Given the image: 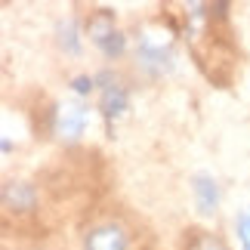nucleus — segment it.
Listing matches in <instances>:
<instances>
[{
    "instance_id": "obj_1",
    "label": "nucleus",
    "mask_w": 250,
    "mask_h": 250,
    "mask_svg": "<svg viewBox=\"0 0 250 250\" xmlns=\"http://www.w3.org/2000/svg\"><path fill=\"white\" fill-rule=\"evenodd\" d=\"M83 250H127V235L121 226L114 223H102L86 232L83 238Z\"/></svg>"
},
{
    "instance_id": "obj_2",
    "label": "nucleus",
    "mask_w": 250,
    "mask_h": 250,
    "mask_svg": "<svg viewBox=\"0 0 250 250\" xmlns=\"http://www.w3.org/2000/svg\"><path fill=\"white\" fill-rule=\"evenodd\" d=\"M56 133H59L62 139H68L74 142L83 133V108L81 105H74V102H65L59 114H56Z\"/></svg>"
},
{
    "instance_id": "obj_3",
    "label": "nucleus",
    "mask_w": 250,
    "mask_h": 250,
    "mask_svg": "<svg viewBox=\"0 0 250 250\" xmlns=\"http://www.w3.org/2000/svg\"><path fill=\"white\" fill-rule=\"evenodd\" d=\"M86 31H90L93 43L102 46V50L114 41V37H118V31H114V19H111V13H105V9H102V13H96L90 22H86Z\"/></svg>"
},
{
    "instance_id": "obj_4",
    "label": "nucleus",
    "mask_w": 250,
    "mask_h": 250,
    "mask_svg": "<svg viewBox=\"0 0 250 250\" xmlns=\"http://www.w3.org/2000/svg\"><path fill=\"white\" fill-rule=\"evenodd\" d=\"M3 204L9 210H28L34 204V191L31 186H22V182H13V186L3 188Z\"/></svg>"
},
{
    "instance_id": "obj_5",
    "label": "nucleus",
    "mask_w": 250,
    "mask_h": 250,
    "mask_svg": "<svg viewBox=\"0 0 250 250\" xmlns=\"http://www.w3.org/2000/svg\"><path fill=\"white\" fill-rule=\"evenodd\" d=\"M186 250H229L226 241L213 232H191L186 238Z\"/></svg>"
},
{
    "instance_id": "obj_6",
    "label": "nucleus",
    "mask_w": 250,
    "mask_h": 250,
    "mask_svg": "<svg viewBox=\"0 0 250 250\" xmlns=\"http://www.w3.org/2000/svg\"><path fill=\"white\" fill-rule=\"evenodd\" d=\"M102 108H105V114H118L124 108V90L108 86V90H105V99H102Z\"/></svg>"
},
{
    "instance_id": "obj_7",
    "label": "nucleus",
    "mask_w": 250,
    "mask_h": 250,
    "mask_svg": "<svg viewBox=\"0 0 250 250\" xmlns=\"http://www.w3.org/2000/svg\"><path fill=\"white\" fill-rule=\"evenodd\" d=\"M238 232H241V244L244 250H250V207L241 213V223H238Z\"/></svg>"
}]
</instances>
